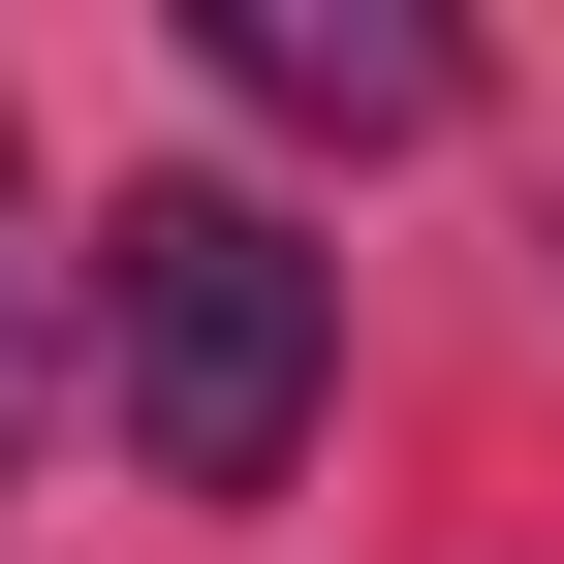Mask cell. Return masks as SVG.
Returning <instances> with one entry per match:
<instances>
[{
	"label": "cell",
	"instance_id": "6da1fadb",
	"mask_svg": "<svg viewBox=\"0 0 564 564\" xmlns=\"http://www.w3.org/2000/svg\"><path fill=\"white\" fill-rule=\"evenodd\" d=\"M95 377H126V470L158 502H282V440L345 377V251L251 220V188H126L95 220Z\"/></svg>",
	"mask_w": 564,
	"mask_h": 564
},
{
	"label": "cell",
	"instance_id": "7a4b0ae2",
	"mask_svg": "<svg viewBox=\"0 0 564 564\" xmlns=\"http://www.w3.org/2000/svg\"><path fill=\"white\" fill-rule=\"evenodd\" d=\"M188 63H220L251 126H345V158H408V126H470V32H440V0H220Z\"/></svg>",
	"mask_w": 564,
	"mask_h": 564
},
{
	"label": "cell",
	"instance_id": "3957f363",
	"mask_svg": "<svg viewBox=\"0 0 564 564\" xmlns=\"http://www.w3.org/2000/svg\"><path fill=\"white\" fill-rule=\"evenodd\" d=\"M63 314H95V251H32V158H0V440L63 408Z\"/></svg>",
	"mask_w": 564,
	"mask_h": 564
}]
</instances>
